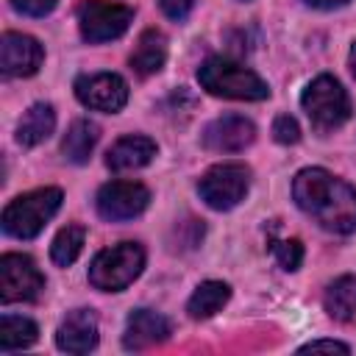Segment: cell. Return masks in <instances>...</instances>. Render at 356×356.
Here are the masks:
<instances>
[{
	"label": "cell",
	"mask_w": 356,
	"mask_h": 356,
	"mask_svg": "<svg viewBox=\"0 0 356 356\" xmlns=\"http://www.w3.org/2000/svg\"><path fill=\"white\" fill-rule=\"evenodd\" d=\"M167 61V36L156 28H147L131 53V67L139 75H156Z\"/></svg>",
	"instance_id": "2e32d148"
},
{
	"label": "cell",
	"mask_w": 356,
	"mask_h": 356,
	"mask_svg": "<svg viewBox=\"0 0 356 356\" xmlns=\"http://www.w3.org/2000/svg\"><path fill=\"white\" fill-rule=\"evenodd\" d=\"M83 228L81 225H64L58 234H56V239H53V245H50V259L58 264V267H70L78 256H81V250H83Z\"/></svg>",
	"instance_id": "7402d4cb"
},
{
	"label": "cell",
	"mask_w": 356,
	"mask_h": 356,
	"mask_svg": "<svg viewBox=\"0 0 356 356\" xmlns=\"http://www.w3.org/2000/svg\"><path fill=\"white\" fill-rule=\"evenodd\" d=\"M314 350H331V353H350V348L345 342H337V339H312L300 348V353H314Z\"/></svg>",
	"instance_id": "4316f807"
},
{
	"label": "cell",
	"mask_w": 356,
	"mask_h": 356,
	"mask_svg": "<svg viewBox=\"0 0 356 356\" xmlns=\"http://www.w3.org/2000/svg\"><path fill=\"white\" fill-rule=\"evenodd\" d=\"M292 197L320 228L331 234L356 231V189L323 167H306L292 181Z\"/></svg>",
	"instance_id": "6da1fadb"
},
{
	"label": "cell",
	"mask_w": 356,
	"mask_h": 356,
	"mask_svg": "<svg viewBox=\"0 0 356 356\" xmlns=\"http://www.w3.org/2000/svg\"><path fill=\"white\" fill-rule=\"evenodd\" d=\"M53 128H56L53 106L50 103H33L25 111V117L19 120V125H17V142L22 147H36L53 134Z\"/></svg>",
	"instance_id": "e0dca14e"
},
{
	"label": "cell",
	"mask_w": 356,
	"mask_h": 356,
	"mask_svg": "<svg viewBox=\"0 0 356 356\" xmlns=\"http://www.w3.org/2000/svg\"><path fill=\"white\" fill-rule=\"evenodd\" d=\"M97 136H100V128L92 120H75L67 128L64 139H61L64 159L72 161V164H86L92 150H95V145H97Z\"/></svg>",
	"instance_id": "d6986e66"
},
{
	"label": "cell",
	"mask_w": 356,
	"mask_h": 356,
	"mask_svg": "<svg viewBox=\"0 0 356 356\" xmlns=\"http://www.w3.org/2000/svg\"><path fill=\"white\" fill-rule=\"evenodd\" d=\"M156 156V142L147 136H122L117 139L106 153V167L114 172H128L150 164Z\"/></svg>",
	"instance_id": "9a60e30c"
},
{
	"label": "cell",
	"mask_w": 356,
	"mask_h": 356,
	"mask_svg": "<svg viewBox=\"0 0 356 356\" xmlns=\"http://www.w3.org/2000/svg\"><path fill=\"white\" fill-rule=\"evenodd\" d=\"M58 0H11V6L19 11V14H28V17H44L56 8Z\"/></svg>",
	"instance_id": "d4e9b609"
},
{
	"label": "cell",
	"mask_w": 356,
	"mask_h": 356,
	"mask_svg": "<svg viewBox=\"0 0 356 356\" xmlns=\"http://www.w3.org/2000/svg\"><path fill=\"white\" fill-rule=\"evenodd\" d=\"M228 298H231V286H228L225 281H203V284L192 292V298H189V303H186V312H189V317H195V320H206V317L217 314V312L228 303Z\"/></svg>",
	"instance_id": "ffe728a7"
},
{
	"label": "cell",
	"mask_w": 356,
	"mask_h": 356,
	"mask_svg": "<svg viewBox=\"0 0 356 356\" xmlns=\"http://www.w3.org/2000/svg\"><path fill=\"white\" fill-rule=\"evenodd\" d=\"M300 106L317 131H334L350 117V100L342 83L331 75H317L303 89Z\"/></svg>",
	"instance_id": "5b68a950"
},
{
	"label": "cell",
	"mask_w": 356,
	"mask_h": 356,
	"mask_svg": "<svg viewBox=\"0 0 356 356\" xmlns=\"http://www.w3.org/2000/svg\"><path fill=\"white\" fill-rule=\"evenodd\" d=\"M150 203V189L139 181H111V184H103L97 197H95V206H97V214L103 220H111V222H122V220H134L139 217Z\"/></svg>",
	"instance_id": "9c48e42d"
},
{
	"label": "cell",
	"mask_w": 356,
	"mask_h": 356,
	"mask_svg": "<svg viewBox=\"0 0 356 356\" xmlns=\"http://www.w3.org/2000/svg\"><path fill=\"white\" fill-rule=\"evenodd\" d=\"M323 306L328 317L339 323H353L356 320V275H339L337 281H331L323 295Z\"/></svg>",
	"instance_id": "ac0fdd59"
},
{
	"label": "cell",
	"mask_w": 356,
	"mask_h": 356,
	"mask_svg": "<svg viewBox=\"0 0 356 356\" xmlns=\"http://www.w3.org/2000/svg\"><path fill=\"white\" fill-rule=\"evenodd\" d=\"M159 6H161V11H164V17H170V19L181 22V19H186V17H189V11H192L195 0H159Z\"/></svg>",
	"instance_id": "484cf974"
},
{
	"label": "cell",
	"mask_w": 356,
	"mask_h": 356,
	"mask_svg": "<svg viewBox=\"0 0 356 356\" xmlns=\"http://www.w3.org/2000/svg\"><path fill=\"white\" fill-rule=\"evenodd\" d=\"M134 22V11L122 3H108V0H83L78 6V28L81 36L92 44L97 42H111L120 39L128 25Z\"/></svg>",
	"instance_id": "52a82bcc"
},
{
	"label": "cell",
	"mask_w": 356,
	"mask_h": 356,
	"mask_svg": "<svg viewBox=\"0 0 356 356\" xmlns=\"http://www.w3.org/2000/svg\"><path fill=\"white\" fill-rule=\"evenodd\" d=\"M273 139L281 145H295L300 139V125L295 122V117L289 114H278L273 120Z\"/></svg>",
	"instance_id": "cb8c5ba5"
},
{
	"label": "cell",
	"mask_w": 356,
	"mask_h": 356,
	"mask_svg": "<svg viewBox=\"0 0 356 356\" xmlns=\"http://www.w3.org/2000/svg\"><path fill=\"white\" fill-rule=\"evenodd\" d=\"M306 3L314 8H337V6H345L348 0H306Z\"/></svg>",
	"instance_id": "83f0119b"
},
{
	"label": "cell",
	"mask_w": 356,
	"mask_h": 356,
	"mask_svg": "<svg viewBox=\"0 0 356 356\" xmlns=\"http://www.w3.org/2000/svg\"><path fill=\"white\" fill-rule=\"evenodd\" d=\"M75 97L95 111L114 114L128 103V83L117 72H92L75 81Z\"/></svg>",
	"instance_id": "30bf717a"
},
{
	"label": "cell",
	"mask_w": 356,
	"mask_h": 356,
	"mask_svg": "<svg viewBox=\"0 0 356 356\" xmlns=\"http://www.w3.org/2000/svg\"><path fill=\"white\" fill-rule=\"evenodd\" d=\"M39 339V328L33 320L28 317H14V314H3L0 320V350H22L28 345H33Z\"/></svg>",
	"instance_id": "44dd1931"
},
{
	"label": "cell",
	"mask_w": 356,
	"mask_h": 356,
	"mask_svg": "<svg viewBox=\"0 0 356 356\" xmlns=\"http://www.w3.org/2000/svg\"><path fill=\"white\" fill-rule=\"evenodd\" d=\"M56 345L64 353H89L97 345V317L92 309H72L56 328Z\"/></svg>",
	"instance_id": "4fadbf2b"
},
{
	"label": "cell",
	"mask_w": 356,
	"mask_h": 356,
	"mask_svg": "<svg viewBox=\"0 0 356 356\" xmlns=\"http://www.w3.org/2000/svg\"><path fill=\"white\" fill-rule=\"evenodd\" d=\"M273 256H275L281 270L292 273L303 261V245H300V239H281V242L273 245Z\"/></svg>",
	"instance_id": "603a6c76"
},
{
	"label": "cell",
	"mask_w": 356,
	"mask_h": 356,
	"mask_svg": "<svg viewBox=\"0 0 356 356\" xmlns=\"http://www.w3.org/2000/svg\"><path fill=\"white\" fill-rule=\"evenodd\" d=\"M44 50L28 33H3L0 39V70L11 78H28L42 67Z\"/></svg>",
	"instance_id": "8fae6325"
},
{
	"label": "cell",
	"mask_w": 356,
	"mask_h": 356,
	"mask_svg": "<svg viewBox=\"0 0 356 356\" xmlns=\"http://www.w3.org/2000/svg\"><path fill=\"white\" fill-rule=\"evenodd\" d=\"M348 64H350V72H353V78H356V42H353V47H350V58H348Z\"/></svg>",
	"instance_id": "f1b7e54d"
},
{
	"label": "cell",
	"mask_w": 356,
	"mask_h": 356,
	"mask_svg": "<svg viewBox=\"0 0 356 356\" xmlns=\"http://www.w3.org/2000/svg\"><path fill=\"white\" fill-rule=\"evenodd\" d=\"M42 289H44V275L39 273L31 256H22V253L0 256V300L3 303L36 300Z\"/></svg>",
	"instance_id": "ba28073f"
},
{
	"label": "cell",
	"mask_w": 356,
	"mask_h": 356,
	"mask_svg": "<svg viewBox=\"0 0 356 356\" xmlns=\"http://www.w3.org/2000/svg\"><path fill=\"white\" fill-rule=\"evenodd\" d=\"M61 197L64 195L56 186L33 189V192L14 197L3 209V231L8 236H17V239H33L53 220V214L61 209Z\"/></svg>",
	"instance_id": "3957f363"
},
{
	"label": "cell",
	"mask_w": 356,
	"mask_h": 356,
	"mask_svg": "<svg viewBox=\"0 0 356 356\" xmlns=\"http://www.w3.org/2000/svg\"><path fill=\"white\" fill-rule=\"evenodd\" d=\"M253 139H256V125L248 117H239V114L217 117L203 128V147H209L214 153L245 150Z\"/></svg>",
	"instance_id": "7c38bea8"
},
{
	"label": "cell",
	"mask_w": 356,
	"mask_h": 356,
	"mask_svg": "<svg viewBox=\"0 0 356 356\" xmlns=\"http://www.w3.org/2000/svg\"><path fill=\"white\" fill-rule=\"evenodd\" d=\"M170 331H172V325L164 314H159L153 309H136L128 314L122 345H125V350H145L156 342H164L170 337Z\"/></svg>",
	"instance_id": "5bb4252c"
},
{
	"label": "cell",
	"mask_w": 356,
	"mask_h": 356,
	"mask_svg": "<svg viewBox=\"0 0 356 356\" xmlns=\"http://www.w3.org/2000/svg\"><path fill=\"white\" fill-rule=\"evenodd\" d=\"M197 81L209 95L228 100H264L270 86L248 67L228 58H206L197 70Z\"/></svg>",
	"instance_id": "7a4b0ae2"
},
{
	"label": "cell",
	"mask_w": 356,
	"mask_h": 356,
	"mask_svg": "<svg viewBox=\"0 0 356 356\" xmlns=\"http://www.w3.org/2000/svg\"><path fill=\"white\" fill-rule=\"evenodd\" d=\"M145 267V250L136 242H120L100 250L89 264V284L100 292H120L139 278Z\"/></svg>",
	"instance_id": "277c9868"
},
{
	"label": "cell",
	"mask_w": 356,
	"mask_h": 356,
	"mask_svg": "<svg viewBox=\"0 0 356 356\" xmlns=\"http://www.w3.org/2000/svg\"><path fill=\"white\" fill-rule=\"evenodd\" d=\"M248 186H250V170L239 161L217 164L197 181L200 197L206 200V206H211L217 211H228V209L239 206L248 195Z\"/></svg>",
	"instance_id": "8992f818"
}]
</instances>
